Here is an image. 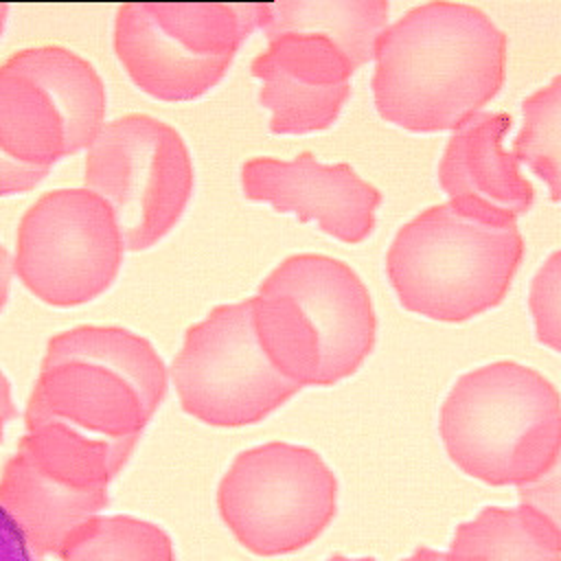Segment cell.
Listing matches in <instances>:
<instances>
[{"mask_svg": "<svg viewBox=\"0 0 561 561\" xmlns=\"http://www.w3.org/2000/svg\"><path fill=\"white\" fill-rule=\"evenodd\" d=\"M506 46V35L471 4L414 7L375 42L377 112L410 131L456 129L500 92Z\"/></svg>", "mask_w": 561, "mask_h": 561, "instance_id": "cell-1", "label": "cell"}, {"mask_svg": "<svg viewBox=\"0 0 561 561\" xmlns=\"http://www.w3.org/2000/svg\"><path fill=\"white\" fill-rule=\"evenodd\" d=\"M164 394L167 366L149 340L83 324L48 340L24 421L134 449Z\"/></svg>", "mask_w": 561, "mask_h": 561, "instance_id": "cell-2", "label": "cell"}, {"mask_svg": "<svg viewBox=\"0 0 561 561\" xmlns=\"http://www.w3.org/2000/svg\"><path fill=\"white\" fill-rule=\"evenodd\" d=\"M250 300L265 355L300 388L353 375L375 346L377 318L368 289L337 259L289 256Z\"/></svg>", "mask_w": 561, "mask_h": 561, "instance_id": "cell-3", "label": "cell"}, {"mask_svg": "<svg viewBox=\"0 0 561 561\" xmlns=\"http://www.w3.org/2000/svg\"><path fill=\"white\" fill-rule=\"evenodd\" d=\"M449 458L491 486H526L550 476L561 449L557 388L517 362L462 375L440 408Z\"/></svg>", "mask_w": 561, "mask_h": 561, "instance_id": "cell-4", "label": "cell"}, {"mask_svg": "<svg viewBox=\"0 0 561 561\" xmlns=\"http://www.w3.org/2000/svg\"><path fill=\"white\" fill-rule=\"evenodd\" d=\"M103 121L105 85L88 59L64 46L11 55L0 66V197L35 188Z\"/></svg>", "mask_w": 561, "mask_h": 561, "instance_id": "cell-5", "label": "cell"}, {"mask_svg": "<svg viewBox=\"0 0 561 561\" xmlns=\"http://www.w3.org/2000/svg\"><path fill=\"white\" fill-rule=\"evenodd\" d=\"M522 256L517 224L491 226L438 204L397 232L386 270L408 311L462 322L502 302Z\"/></svg>", "mask_w": 561, "mask_h": 561, "instance_id": "cell-6", "label": "cell"}, {"mask_svg": "<svg viewBox=\"0 0 561 561\" xmlns=\"http://www.w3.org/2000/svg\"><path fill=\"white\" fill-rule=\"evenodd\" d=\"M263 20L265 2H127L116 13L114 50L149 96L193 101L224 79Z\"/></svg>", "mask_w": 561, "mask_h": 561, "instance_id": "cell-7", "label": "cell"}, {"mask_svg": "<svg viewBox=\"0 0 561 561\" xmlns=\"http://www.w3.org/2000/svg\"><path fill=\"white\" fill-rule=\"evenodd\" d=\"M83 184L114 213L125 250L156 245L193 193V162L180 131L149 114L105 123L85 153Z\"/></svg>", "mask_w": 561, "mask_h": 561, "instance_id": "cell-8", "label": "cell"}, {"mask_svg": "<svg viewBox=\"0 0 561 561\" xmlns=\"http://www.w3.org/2000/svg\"><path fill=\"white\" fill-rule=\"evenodd\" d=\"M337 480L309 447L265 443L241 451L217 489L221 519L254 554H289L333 519Z\"/></svg>", "mask_w": 561, "mask_h": 561, "instance_id": "cell-9", "label": "cell"}, {"mask_svg": "<svg viewBox=\"0 0 561 561\" xmlns=\"http://www.w3.org/2000/svg\"><path fill=\"white\" fill-rule=\"evenodd\" d=\"M171 377L182 410L217 427L259 423L300 390L265 355L250 298L188 327Z\"/></svg>", "mask_w": 561, "mask_h": 561, "instance_id": "cell-10", "label": "cell"}, {"mask_svg": "<svg viewBox=\"0 0 561 561\" xmlns=\"http://www.w3.org/2000/svg\"><path fill=\"white\" fill-rule=\"evenodd\" d=\"M123 250L114 213L101 197L57 188L22 215L13 270L42 302L77 307L114 283Z\"/></svg>", "mask_w": 561, "mask_h": 561, "instance_id": "cell-11", "label": "cell"}, {"mask_svg": "<svg viewBox=\"0 0 561 561\" xmlns=\"http://www.w3.org/2000/svg\"><path fill=\"white\" fill-rule=\"evenodd\" d=\"M116 476L92 451L26 432L0 476V508L18 524L37 559L59 557L68 537L110 502Z\"/></svg>", "mask_w": 561, "mask_h": 561, "instance_id": "cell-12", "label": "cell"}, {"mask_svg": "<svg viewBox=\"0 0 561 561\" xmlns=\"http://www.w3.org/2000/svg\"><path fill=\"white\" fill-rule=\"evenodd\" d=\"M267 42L250 70L261 79V105L272 110L270 131L311 134L331 127L351 94V75L362 64L318 31L274 33Z\"/></svg>", "mask_w": 561, "mask_h": 561, "instance_id": "cell-13", "label": "cell"}, {"mask_svg": "<svg viewBox=\"0 0 561 561\" xmlns=\"http://www.w3.org/2000/svg\"><path fill=\"white\" fill-rule=\"evenodd\" d=\"M243 195L267 202L278 213H294L344 241L359 243L375 228L381 193L364 182L346 162L320 164L311 151L285 162L252 158L241 167Z\"/></svg>", "mask_w": 561, "mask_h": 561, "instance_id": "cell-14", "label": "cell"}, {"mask_svg": "<svg viewBox=\"0 0 561 561\" xmlns=\"http://www.w3.org/2000/svg\"><path fill=\"white\" fill-rule=\"evenodd\" d=\"M511 123L504 112L469 116L454 129L438 164L447 204L491 226H515L535 199L530 182L522 178L517 160L502 145Z\"/></svg>", "mask_w": 561, "mask_h": 561, "instance_id": "cell-15", "label": "cell"}, {"mask_svg": "<svg viewBox=\"0 0 561 561\" xmlns=\"http://www.w3.org/2000/svg\"><path fill=\"white\" fill-rule=\"evenodd\" d=\"M447 561H561L554 508L528 497L519 508H482L456 528Z\"/></svg>", "mask_w": 561, "mask_h": 561, "instance_id": "cell-16", "label": "cell"}, {"mask_svg": "<svg viewBox=\"0 0 561 561\" xmlns=\"http://www.w3.org/2000/svg\"><path fill=\"white\" fill-rule=\"evenodd\" d=\"M388 24L386 0H280L265 2L263 33L318 31L337 39L364 66Z\"/></svg>", "mask_w": 561, "mask_h": 561, "instance_id": "cell-17", "label": "cell"}, {"mask_svg": "<svg viewBox=\"0 0 561 561\" xmlns=\"http://www.w3.org/2000/svg\"><path fill=\"white\" fill-rule=\"evenodd\" d=\"M61 561H175L171 537L131 515L92 517L64 543Z\"/></svg>", "mask_w": 561, "mask_h": 561, "instance_id": "cell-18", "label": "cell"}, {"mask_svg": "<svg viewBox=\"0 0 561 561\" xmlns=\"http://www.w3.org/2000/svg\"><path fill=\"white\" fill-rule=\"evenodd\" d=\"M524 127L513 140V158L528 164L550 188L552 202L561 193V153H559V125H561V77L550 85L530 94L524 103Z\"/></svg>", "mask_w": 561, "mask_h": 561, "instance_id": "cell-19", "label": "cell"}, {"mask_svg": "<svg viewBox=\"0 0 561 561\" xmlns=\"http://www.w3.org/2000/svg\"><path fill=\"white\" fill-rule=\"evenodd\" d=\"M530 309L537 320L539 340L559 348V252L539 270L530 291Z\"/></svg>", "mask_w": 561, "mask_h": 561, "instance_id": "cell-20", "label": "cell"}, {"mask_svg": "<svg viewBox=\"0 0 561 561\" xmlns=\"http://www.w3.org/2000/svg\"><path fill=\"white\" fill-rule=\"evenodd\" d=\"M0 561H42L31 552L24 535L4 508H0Z\"/></svg>", "mask_w": 561, "mask_h": 561, "instance_id": "cell-21", "label": "cell"}, {"mask_svg": "<svg viewBox=\"0 0 561 561\" xmlns=\"http://www.w3.org/2000/svg\"><path fill=\"white\" fill-rule=\"evenodd\" d=\"M15 414H18V410H15L13 399H11V383H9V379L0 370V440H2L4 423L15 419Z\"/></svg>", "mask_w": 561, "mask_h": 561, "instance_id": "cell-22", "label": "cell"}, {"mask_svg": "<svg viewBox=\"0 0 561 561\" xmlns=\"http://www.w3.org/2000/svg\"><path fill=\"white\" fill-rule=\"evenodd\" d=\"M9 287H11V259L4 245H0V311L9 298Z\"/></svg>", "mask_w": 561, "mask_h": 561, "instance_id": "cell-23", "label": "cell"}, {"mask_svg": "<svg viewBox=\"0 0 561 561\" xmlns=\"http://www.w3.org/2000/svg\"><path fill=\"white\" fill-rule=\"evenodd\" d=\"M405 561H447V552H436V550H432V548L421 546V548H416L414 554L408 557Z\"/></svg>", "mask_w": 561, "mask_h": 561, "instance_id": "cell-24", "label": "cell"}, {"mask_svg": "<svg viewBox=\"0 0 561 561\" xmlns=\"http://www.w3.org/2000/svg\"><path fill=\"white\" fill-rule=\"evenodd\" d=\"M7 15H9V4L0 2V37L4 33V24H7Z\"/></svg>", "mask_w": 561, "mask_h": 561, "instance_id": "cell-25", "label": "cell"}, {"mask_svg": "<svg viewBox=\"0 0 561 561\" xmlns=\"http://www.w3.org/2000/svg\"><path fill=\"white\" fill-rule=\"evenodd\" d=\"M329 561H375V559H370V557H362V559H348V557H344V554H333Z\"/></svg>", "mask_w": 561, "mask_h": 561, "instance_id": "cell-26", "label": "cell"}]
</instances>
